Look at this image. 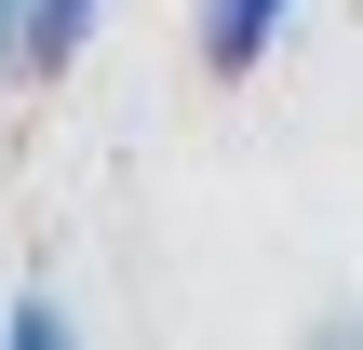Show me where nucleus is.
Instances as JSON below:
<instances>
[{
  "label": "nucleus",
  "instance_id": "obj_2",
  "mask_svg": "<svg viewBox=\"0 0 363 350\" xmlns=\"http://www.w3.org/2000/svg\"><path fill=\"white\" fill-rule=\"evenodd\" d=\"M94 13H108V0H13V40H0V54L54 81V67H81V54H94Z\"/></svg>",
  "mask_w": 363,
  "mask_h": 350
},
{
  "label": "nucleus",
  "instance_id": "obj_3",
  "mask_svg": "<svg viewBox=\"0 0 363 350\" xmlns=\"http://www.w3.org/2000/svg\"><path fill=\"white\" fill-rule=\"evenodd\" d=\"M0 350H67V297H40V283H27V297L0 310Z\"/></svg>",
  "mask_w": 363,
  "mask_h": 350
},
{
  "label": "nucleus",
  "instance_id": "obj_4",
  "mask_svg": "<svg viewBox=\"0 0 363 350\" xmlns=\"http://www.w3.org/2000/svg\"><path fill=\"white\" fill-rule=\"evenodd\" d=\"M0 40H13V0H0Z\"/></svg>",
  "mask_w": 363,
  "mask_h": 350
},
{
  "label": "nucleus",
  "instance_id": "obj_1",
  "mask_svg": "<svg viewBox=\"0 0 363 350\" xmlns=\"http://www.w3.org/2000/svg\"><path fill=\"white\" fill-rule=\"evenodd\" d=\"M296 27V0H189V40H202V67L216 81H242V67H269V40Z\"/></svg>",
  "mask_w": 363,
  "mask_h": 350
}]
</instances>
